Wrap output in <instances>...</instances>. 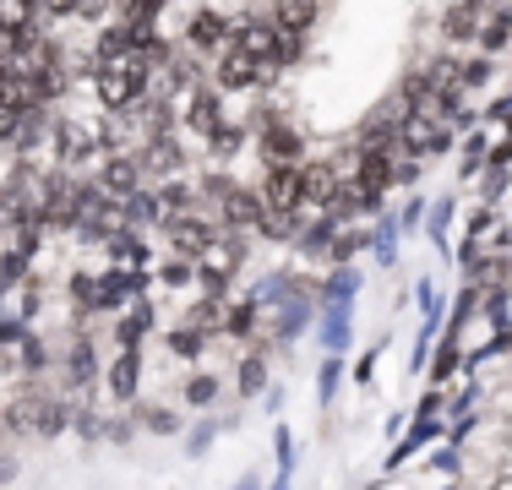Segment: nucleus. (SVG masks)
Returning a JSON list of instances; mask_svg holds the SVG:
<instances>
[{
  "instance_id": "obj_48",
  "label": "nucleus",
  "mask_w": 512,
  "mask_h": 490,
  "mask_svg": "<svg viewBox=\"0 0 512 490\" xmlns=\"http://www.w3.org/2000/svg\"><path fill=\"white\" fill-rule=\"evenodd\" d=\"M425 474H442L447 485H458V474H463V452H458V447H431V458H425Z\"/></svg>"
},
{
  "instance_id": "obj_29",
  "label": "nucleus",
  "mask_w": 512,
  "mask_h": 490,
  "mask_svg": "<svg viewBox=\"0 0 512 490\" xmlns=\"http://www.w3.org/2000/svg\"><path fill=\"white\" fill-rule=\"evenodd\" d=\"M218 398H224V382H218V371H191L186 382H180V403H191L197 414H213Z\"/></svg>"
},
{
  "instance_id": "obj_41",
  "label": "nucleus",
  "mask_w": 512,
  "mask_h": 490,
  "mask_svg": "<svg viewBox=\"0 0 512 490\" xmlns=\"http://www.w3.org/2000/svg\"><path fill=\"white\" fill-rule=\"evenodd\" d=\"M71 431H77L82 441H104V436H109V409H99V403H77V420H71Z\"/></svg>"
},
{
  "instance_id": "obj_49",
  "label": "nucleus",
  "mask_w": 512,
  "mask_h": 490,
  "mask_svg": "<svg viewBox=\"0 0 512 490\" xmlns=\"http://www.w3.org/2000/svg\"><path fill=\"white\" fill-rule=\"evenodd\" d=\"M382 354H387V333H382V343H371V349H365L360 360H355L349 382H355V387H371V382H376V365H382Z\"/></svg>"
},
{
  "instance_id": "obj_47",
  "label": "nucleus",
  "mask_w": 512,
  "mask_h": 490,
  "mask_svg": "<svg viewBox=\"0 0 512 490\" xmlns=\"http://www.w3.org/2000/svg\"><path fill=\"white\" fill-rule=\"evenodd\" d=\"M44 316V278H28V284L17 289V322L33 327Z\"/></svg>"
},
{
  "instance_id": "obj_46",
  "label": "nucleus",
  "mask_w": 512,
  "mask_h": 490,
  "mask_svg": "<svg viewBox=\"0 0 512 490\" xmlns=\"http://www.w3.org/2000/svg\"><path fill=\"white\" fill-rule=\"evenodd\" d=\"M512 191V175H502V169H485L480 180H474V196H480V207H496L502 213V196Z\"/></svg>"
},
{
  "instance_id": "obj_34",
  "label": "nucleus",
  "mask_w": 512,
  "mask_h": 490,
  "mask_svg": "<svg viewBox=\"0 0 512 490\" xmlns=\"http://www.w3.org/2000/svg\"><path fill=\"white\" fill-rule=\"evenodd\" d=\"M218 431H224V420H218V414H197V420L186 425V436H180V447H186V458H191V463H202L207 452H213Z\"/></svg>"
},
{
  "instance_id": "obj_20",
  "label": "nucleus",
  "mask_w": 512,
  "mask_h": 490,
  "mask_svg": "<svg viewBox=\"0 0 512 490\" xmlns=\"http://www.w3.org/2000/svg\"><path fill=\"white\" fill-rule=\"evenodd\" d=\"M453 218H458V191H442L431 202V213H425V240L436 245L442 262H453Z\"/></svg>"
},
{
  "instance_id": "obj_42",
  "label": "nucleus",
  "mask_w": 512,
  "mask_h": 490,
  "mask_svg": "<svg viewBox=\"0 0 512 490\" xmlns=\"http://www.w3.org/2000/svg\"><path fill=\"white\" fill-rule=\"evenodd\" d=\"M425 213H431V196H425V191H409L404 196V207H398V235H420V229H425Z\"/></svg>"
},
{
  "instance_id": "obj_44",
  "label": "nucleus",
  "mask_w": 512,
  "mask_h": 490,
  "mask_svg": "<svg viewBox=\"0 0 512 490\" xmlns=\"http://www.w3.org/2000/svg\"><path fill=\"white\" fill-rule=\"evenodd\" d=\"M39 28V6H22V0H0V33H28Z\"/></svg>"
},
{
  "instance_id": "obj_14",
  "label": "nucleus",
  "mask_w": 512,
  "mask_h": 490,
  "mask_svg": "<svg viewBox=\"0 0 512 490\" xmlns=\"http://www.w3.org/2000/svg\"><path fill=\"white\" fill-rule=\"evenodd\" d=\"M180 126H186V131H191V137H197V142H207V137H213L218 126H229L224 93H218L213 82H207L202 93H191V104H180Z\"/></svg>"
},
{
  "instance_id": "obj_2",
  "label": "nucleus",
  "mask_w": 512,
  "mask_h": 490,
  "mask_svg": "<svg viewBox=\"0 0 512 490\" xmlns=\"http://www.w3.org/2000/svg\"><path fill=\"white\" fill-rule=\"evenodd\" d=\"M207 82H213V88L224 93V98H235V93L262 98V93H273V88H278V77H273V71H267L256 55H246L240 44H229L224 55H218L213 66H207Z\"/></svg>"
},
{
  "instance_id": "obj_53",
  "label": "nucleus",
  "mask_w": 512,
  "mask_h": 490,
  "mask_svg": "<svg viewBox=\"0 0 512 490\" xmlns=\"http://www.w3.org/2000/svg\"><path fill=\"white\" fill-rule=\"evenodd\" d=\"M17 474H22L17 452H11V447H0V490H6V485H17Z\"/></svg>"
},
{
  "instance_id": "obj_31",
  "label": "nucleus",
  "mask_w": 512,
  "mask_h": 490,
  "mask_svg": "<svg viewBox=\"0 0 512 490\" xmlns=\"http://www.w3.org/2000/svg\"><path fill=\"white\" fill-rule=\"evenodd\" d=\"M224 311H229V300H218V294H197V300L186 305V316H180V322L197 327V333H207V338H218V327H224Z\"/></svg>"
},
{
  "instance_id": "obj_18",
  "label": "nucleus",
  "mask_w": 512,
  "mask_h": 490,
  "mask_svg": "<svg viewBox=\"0 0 512 490\" xmlns=\"http://www.w3.org/2000/svg\"><path fill=\"white\" fill-rule=\"evenodd\" d=\"M44 392L50 387H17V398L0 409V425H6V436H39V414H44Z\"/></svg>"
},
{
  "instance_id": "obj_19",
  "label": "nucleus",
  "mask_w": 512,
  "mask_h": 490,
  "mask_svg": "<svg viewBox=\"0 0 512 490\" xmlns=\"http://www.w3.org/2000/svg\"><path fill=\"white\" fill-rule=\"evenodd\" d=\"M267 387H273L267 349H262V343H256V349H240V360H235V398H240V403H256Z\"/></svg>"
},
{
  "instance_id": "obj_17",
  "label": "nucleus",
  "mask_w": 512,
  "mask_h": 490,
  "mask_svg": "<svg viewBox=\"0 0 512 490\" xmlns=\"http://www.w3.org/2000/svg\"><path fill=\"white\" fill-rule=\"evenodd\" d=\"M153 327H158L153 300H137V305H126V316H115V333H109V343H115V354H142V338H148Z\"/></svg>"
},
{
  "instance_id": "obj_22",
  "label": "nucleus",
  "mask_w": 512,
  "mask_h": 490,
  "mask_svg": "<svg viewBox=\"0 0 512 490\" xmlns=\"http://www.w3.org/2000/svg\"><path fill=\"white\" fill-rule=\"evenodd\" d=\"M507 49H512V6H485V22H480V33H474V55L496 60V55H507Z\"/></svg>"
},
{
  "instance_id": "obj_55",
  "label": "nucleus",
  "mask_w": 512,
  "mask_h": 490,
  "mask_svg": "<svg viewBox=\"0 0 512 490\" xmlns=\"http://www.w3.org/2000/svg\"><path fill=\"white\" fill-rule=\"evenodd\" d=\"M229 490H262V480H256V474H240V480L229 485Z\"/></svg>"
},
{
  "instance_id": "obj_56",
  "label": "nucleus",
  "mask_w": 512,
  "mask_h": 490,
  "mask_svg": "<svg viewBox=\"0 0 512 490\" xmlns=\"http://www.w3.org/2000/svg\"><path fill=\"white\" fill-rule=\"evenodd\" d=\"M507 98H512V77H507Z\"/></svg>"
},
{
  "instance_id": "obj_5",
  "label": "nucleus",
  "mask_w": 512,
  "mask_h": 490,
  "mask_svg": "<svg viewBox=\"0 0 512 490\" xmlns=\"http://www.w3.org/2000/svg\"><path fill=\"white\" fill-rule=\"evenodd\" d=\"M306 147H311V137H306V126H295L289 115H278V120H267V126H256V158H262V169L267 164H306Z\"/></svg>"
},
{
  "instance_id": "obj_43",
  "label": "nucleus",
  "mask_w": 512,
  "mask_h": 490,
  "mask_svg": "<svg viewBox=\"0 0 512 490\" xmlns=\"http://www.w3.org/2000/svg\"><path fill=\"white\" fill-rule=\"evenodd\" d=\"M496 224H502V213H496V207H480V202H474V213H463V240L485 245V240L496 235Z\"/></svg>"
},
{
  "instance_id": "obj_36",
  "label": "nucleus",
  "mask_w": 512,
  "mask_h": 490,
  "mask_svg": "<svg viewBox=\"0 0 512 490\" xmlns=\"http://www.w3.org/2000/svg\"><path fill=\"white\" fill-rule=\"evenodd\" d=\"M153 284L158 289H197V262H186V256H158Z\"/></svg>"
},
{
  "instance_id": "obj_7",
  "label": "nucleus",
  "mask_w": 512,
  "mask_h": 490,
  "mask_svg": "<svg viewBox=\"0 0 512 490\" xmlns=\"http://www.w3.org/2000/svg\"><path fill=\"white\" fill-rule=\"evenodd\" d=\"M213 218H218V229H224V235L251 240V235H256V224L267 218V207H262V196H256V186H229V191H224V202L213 207Z\"/></svg>"
},
{
  "instance_id": "obj_8",
  "label": "nucleus",
  "mask_w": 512,
  "mask_h": 490,
  "mask_svg": "<svg viewBox=\"0 0 512 490\" xmlns=\"http://www.w3.org/2000/svg\"><path fill=\"white\" fill-rule=\"evenodd\" d=\"M169 245V256H186V262H202V251L218 240V218L213 213H191V218H175V224L158 229Z\"/></svg>"
},
{
  "instance_id": "obj_39",
  "label": "nucleus",
  "mask_w": 512,
  "mask_h": 490,
  "mask_svg": "<svg viewBox=\"0 0 512 490\" xmlns=\"http://www.w3.org/2000/svg\"><path fill=\"white\" fill-rule=\"evenodd\" d=\"M338 392H344V360H327V354H322V365H316V403L333 409Z\"/></svg>"
},
{
  "instance_id": "obj_40",
  "label": "nucleus",
  "mask_w": 512,
  "mask_h": 490,
  "mask_svg": "<svg viewBox=\"0 0 512 490\" xmlns=\"http://www.w3.org/2000/svg\"><path fill=\"white\" fill-rule=\"evenodd\" d=\"M442 343V327L420 322L414 327V343H409V376H425V365H431V349Z\"/></svg>"
},
{
  "instance_id": "obj_37",
  "label": "nucleus",
  "mask_w": 512,
  "mask_h": 490,
  "mask_svg": "<svg viewBox=\"0 0 512 490\" xmlns=\"http://www.w3.org/2000/svg\"><path fill=\"white\" fill-rule=\"evenodd\" d=\"M491 82H496V60H485V55H463V77H458V93H463V98L485 93Z\"/></svg>"
},
{
  "instance_id": "obj_10",
  "label": "nucleus",
  "mask_w": 512,
  "mask_h": 490,
  "mask_svg": "<svg viewBox=\"0 0 512 490\" xmlns=\"http://www.w3.org/2000/svg\"><path fill=\"white\" fill-rule=\"evenodd\" d=\"M338 196H344L338 158H306V164H300V202H306L311 213H322V207H333Z\"/></svg>"
},
{
  "instance_id": "obj_11",
  "label": "nucleus",
  "mask_w": 512,
  "mask_h": 490,
  "mask_svg": "<svg viewBox=\"0 0 512 490\" xmlns=\"http://www.w3.org/2000/svg\"><path fill=\"white\" fill-rule=\"evenodd\" d=\"M256 196H262L267 213H295V207H306V202H300V164L295 169H289V164H267L262 175H256Z\"/></svg>"
},
{
  "instance_id": "obj_50",
  "label": "nucleus",
  "mask_w": 512,
  "mask_h": 490,
  "mask_svg": "<svg viewBox=\"0 0 512 490\" xmlns=\"http://www.w3.org/2000/svg\"><path fill=\"white\" fill-rule=\"evenodd\" d=\"M420 180H425L420 158H398L393 164V191H420Z\"/></svg>"
},
{
  "instance_id": "obj_23",
  "label": "nucleus",
  "mask_w": 512,
  "mask_h": 490,
  "mask_svg": "<svg viewBox=\"0 0 512 490\" xmlns=\"http://www.w3.org/2000/svg\"><path fill=\"white\" fill-rule=\"evenodd\" d=\"M251 142H256V137H251V126H246V120H229V126H218L213 137L202 142V153H207V169H224L229 158H240Z\"/></svg>"
},
{
  "instance_id": "obj_24",
  "label": "nucleus",
  "mask_w": 512,
  "mask_h": 490,
  "mask_svg": "<svg viewBox=\"0 0 512 490\" xmlns=\"http://www.w3.org/2000/svg\"><path fill=\"white\" fill-rule=\"evenodd\" d=\"M485 158H491V131H463L458 137V169H453V180L458 186H474V180L485 175Z\"/></svg>"
},
{
  "instance_id": "obj_1",
  "label": "nucleus",
  "mask_w": 512,
  "mask_h": 490,
  "mask_svg": "<svg viewBox=\"0 0 512 490\" xmlns=\"http://www.w3.org/2000/svg\"><path fill=\"white\" fill-rule=\"evenodd\" d=\"M88 88H93V98H99L104 115H131L137 104H148V98H153L158 82H153V71L142 66L137 55H131V60H120V66L99 71V77H93Z\"/></svg>"
},
{
  "instance_id": "obj_4",
  "label": "nucleus",
  "mask_w": 512,
  "mask_h": 490,
  "mask_svg": "<svg viewBox=\"0 0 512 490\" xmlns=\"http://www.w3.org/2000/svg\"><path fill=\"white\" fill-rule=\"evenodd\" d=\"M316 316H322L316 294H311V289H300V294H289V300L278 305L273 316H262V338H256V343H262L267 354H284L300 333H316Z\"/></svg>"
},
{
  "instance_id": "obj_3",
  "label": "nucleus",
  "mask_w": 512,
  "mask_h": 490,
  "mask_svg": "<svg viewBox=\"0 0 512 490\" xmlns=\"http://www.w3.org/2000/svg\"><path fill=\"white\" fill-rule=\"evenodd\" d=\"M235 44V28H229V11L224 6H191L186 11V28H180V49L202 66H213L224 49Z\"/></svg>"
},
{
  "instance_id": "obj_54",
  "label": "nucleus",
  "mask_w": 512,
  "mask_h": 490,
  "mask_svg": "<svg viewBox=\"0 0 512 490\" xmlns=\"http://www.w3.org/2000/svg\"><path fill=\"white\" fill-rule=\"evenodd\" d=\"M284 403H289V392L278 387V382H273V387L262 392V414H284Z\"/></svg>"
},
{
  "instance_id": "obj_15",
  "label": "nucleus",
  "mask_w": 512,
  "mask_h": 490,
  "mask_svg": "<svg viewBox=\"0 0 512 490\" xmlns=\"http://www.w3.org/2000/svg\"><path fill=\"white\" fill-rule=\"evenodd\" d=\"M104 398L120 403V409H137L142 398V354H115L104 365Z\"/></svg>"
},
{
  "instance_id": "obj_30",
  "label": "nucleus",
  "mask_w": 512,
  "mask_h": 490,
  "mask_svg": "<svg viewBox=\"0 0 512 490\" xmlns=\"http://www.w3.org/2000/svg\"><path fill=\"white\" fill-rule=\"evenodd\" d=\"M137 431H148V436H186V425H180V409H169V403H137Z\"/></svg>"
},
{
  "instance_id": "obj_9",
  "label": "nucleus",
  "mask_w": 512,
  "mask_h": 490,
  "mask_svg": "<svg viewBox=\"0 0 512 490\" xmlns=\"http://www.w3.org/2000/svg\"><path fill=\"white\" fill-rule=\"evenodd\" d=\"M93 186H99L109 202H120L126 207L131 196H137L148 180H142V164H137V153H109L99 169H93Z\"/></svg>"
},
{
  "instance_id": "obj_12",
  "label": "nucleus",
  "mask_w": 512,
  "mask_h": 490,
  "mask_svg": "<svg viewBox=\"0 0 512 490\" xmlns=\"http://www.w3.org/2000/svg\"><path fill=\"white\" fill-rule=\"evenodd\" d=\"M316 349L327 360H344L355 349V305H322V316H316Z\"/></svg>"
},
{
  "instance_id": "obj_33",
  "label": "nucleus",
  "mask_w": 512,
  "mask_h": 490,
  "mask_svg": "<svg viewBox=\"0 0 512 490\" xmlns=\"http://www.w3.org/2000/svg\"><path fill=\"white\" fill-rule=\"evenodd\" d=\"M126 229H137V235L164 229V207H158V191H153V186H142V191L126 202Z\"/></svg>"
},
{
  "instance_id": "obj_45",
  "label": "nucleus",
  "mask_w": 512,
  "mask_h": 490,
  "mask_svg": "<svg viewBox=\"0 0 512 490\" xmlns=\"http://www.w3.org/2000/svg\"><path fill=\"white\" fill-rule=\"evenodd\" d=\"M273 463L278 480H295V425H273Z\"/></svg>"
},
{
  "instance_id": "obj_38",
  "label": "nucleus",
  "mask_w": 512,
  "mask_h": 490,
  "mask_svg": "<svg viewBox=\"0 0 512 490\" xmlns=\"http://www.w3.org/2000/svg\"><path fill=\"white\" fill-rule=\"evenodd\" d=\"M480 316L496 327V333H512V327H507V322H512V284L485 289V294H480Z\"/></svg>"
},
{
  "instance_id": "obj_28",
  "label": "nucleus",
  "mask_w": 512,
  "mask_h": 490,
  "mask_svg": "<svg viewBox=\"0 0 512 490\" xmlns=\"http://www.w3.org/2000/svg\"><path fill=\"white\" fill-rule=\"evenodd\" d=\"M344 229H349V224H338L333 213H316L311 224L300 229V240H295V256H322V262H327V251H333V240L344 235Z\"/></svg>"
},
{
  "instance_id": "obj_16",
  "label": "nucleus",
  "mask_w": 512,
  "mask_h": 490,
  "mask_svg": "<svg viewBox=\"0 0 512 490\" xmlns=\"http://www.w3.org/2000/svg\"><path fill=\"white\" fill-rule=\"evenodd\" d=\"M300 289H306V284H300L295 267H273V273H262V278H251V284H246V300H251L262 316H273L278 305H284L289 294H300Z\"/></svg>"
},
{
  "instance_id": "obj_32",
  "label": "nucleus",
  "mask_w": 512,
  "mask_h": 490,
  "mask_svg": "<svg viewBox=\"0 0 512 490\" xmlns=\"http://www.w3.org/2000/svg\"><path fill=\"white\" fill-rule=\"evenodd\" d=\"M463 371V338H453V333H442V343L431 349V387H442L447 392V382Z\"/></svg>"
},
{
  "instance_id": "obj_13",
  "label": "nucleus",
  "mask_w": 512,
  "mask_h": 490,
  "mask_svg": "<svg viewBox=\"0 0 512 490\" xmlns=\"http://www.w3.org/2000/svg\"><path fill=\"white\" fill-rule=\"evenodd\" d=\"M485 22V0H458V6L436 11V33H442V49H469L474 33Z\"/></svg>"
},
{
  "instance_id": "obj_52",
  "label": "nucleus",
  "mask_w": 512,
  "mask_h": 490,
  "mask_svg": "<svg viewBox=\"0 0 512 490\" xmlns=\"http://www.w3.org/2000/svg\"><path fill=\"white\" fill-rule=\"evenodd\" d=\"M104 441H115V447H126V441H137V414H109V436Z\"/></svg>"
},
{
  "instance_id": "obj_6",
  "label": "nucleus",
  "mask_w": 512,
  "mask_h": 490,
  "mask_svg": "<svg viewBox=\"0 0 512 490\" xmlns=\"http://www.w3.org/2000/svg\"><path fill=\"white\" fill-rule=\"evenodd\" d=\"M137 164H142V180H148V186L191 180V153H186V142H180V137H158V142H148V147L137 153Z\"/></svg>"
},
{
  "instance_id": "obj_57",
  "label": "nucleus",
  "mask_w": 512,
  "mask_h": 490,
  "mask_svg": "<svg viewBox=\"0 0 512 490\" xmlns=\"http://www.w3.org/2000/svg\"><path fill=\"white\" fill-rule=\"evenodd\" d=\"M442 490H458V485H442Z\"/></svg>"
},
{
  "instance_id": "obj_35",
  "label": "nucleus",
  "mask_w": 512,
  "mask_h": 490,
  "mask_svg": "<svg viewBox=\"0 0 512 490\" xmlns=\"http://www.w3.org/2000/svg\"><path fill=\"white\" fill-rule=\"evenodd\" d=\"M28 278H39L33 273V256H22V251H11V245H0V300H11Z\"/></svg>"
},
{
  "instance_id": "obj_27",
  "label": "nucleus",
  "mask_w": 512,
  "mask_h": 490,
  "mask_svg": "<svg viewBox=\"0 0 512 490\" xmlns=\"http://www.w3.org/2000/svg\"><path fill=\"white\" fill-rule=\"evenodd\" d=\"M256 333H262V311L240 294V300H229V311H224V327H218V338H229V343H256Z\"/></svg>"
},
{
  "instance_id": "obj_51",
  "label": "nucleus",
  "mask_w": 512,
  "mask_h": 490,
  "mask_svg": "<svg viewBox=\"0 0 512 490\" xmlns=\"http://www.w3.org/2000/svg\"><path fill=\"white\" fill-rule=\"evenodd\" d=\"M480 425H485V414H469V420H447V447H469L474 436H480Z\"/></svg>"
},
{
  "instance_id": "obj_21",
  "label": "nucleus",
  "mask_w": 512,
  "mask_h": 490,
  "mask_svg": "<svg viewBox=\"0 0 512 490\" xmlns=\"http://www.w3.org/2000/svg\"><path fill=\"white\" fill-rule=\"evenodd\" d=\"M371 262L382 267V273H393V267L404 262V235H398V218H393V207L371 218Z\"/></svg>"
},
{
  "instance_id": "obj_25",
  "label": "nucleus",
  "mask_w": 512,
  "mask_h": 490,
  "mask_svg": "<svg viewBox=\"0 0 512 490\" xmlns=\"http://www.w3.org/2000/svg\"><path fill=\"white\" fill-rule=\"evenodd\" d=\"M360 289H365V273H360V267H327V278H322L311 294H316V305H355Z\"/></svg>"
},
{
  "instance_id": "obj_26",
  "label": "nucleus",
  "mask_w": 512,
  "mask_h": 490,
  "mask_svg": "<svg viewBox=\"0 0 512 490\" xmlns=\"http://www.w3.org/2000/svg\"><path fill=\"white\" fill-rule=\"evenodd\" d=\"M164 349H169V360L197 365V371H202V360H207V349H213V338L197 333V327H186V322H175V327H164Z\"/></svg>"
}]
</instances>
